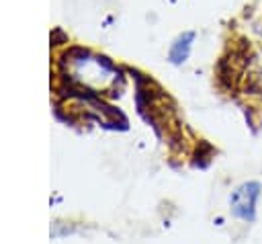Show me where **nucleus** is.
Returning <instances> with one entry per match:
<instances>
[{
    "label": "nucleus",
    "instance_id": "obj_1",
    "mask_svg": "<svg viewBox=\"0 0 262 244\" xmlns=\"http://www.w3.org/2000/svg\"><path fill=\"white\" fill-rule=\"evenodd\" d=\"M260 195V185L258 182H244L231 193V209L237 217L242 219H254V209H256V199Z\"/></svg>",
    "mask_w": 262,
    "mask_h": 244
},
{
    "label": "nucleus",
    "instance_id": "obj_2",
    "mask_svg": "<svg viewBox=\"0 0 262 244\" xmlns=\"http://www.w3.org/2000/svg\"><path fill=\"white\" fill-rule=\"evenodd\" d=\"M192 33H186L184 37H180L178 41H176V45L172 47V51H170V59L174 62V64H178V62H184V57L188 55V49H190V41H192Z\"/></svg>",
    "mask_w": 262,
    "mask_h": 244
}]
</instances>
